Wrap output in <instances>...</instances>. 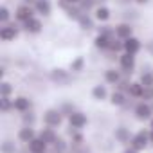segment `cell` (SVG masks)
<instances>
[{
  "label": "cell",
  "instance_id": "obj_1",
  "mask_svg": "<svg viewBox=\"0 0 153 153\" xmlns=\"http://www.w3.org/2000/svg\"><path fill=\"white\" fill-rule=\"evenodd\" d=\"M43 123H45V126L58 128V126L63 123V114H61V110H58V108L47 110V112L43 114Z\"/></svg>",
  "mask_w": 153,
  "mask_h": 153
},
{
  "label": "cell",
  "instance_id": "obj_2",
  "mask_svg": "<svg viewBox=\"0 0 153 153\" xmlns=\"http://www.w3.org/2000/svg\"><path fill=\"white\" fill-rule=\"evenodd\" d=\"M133 114H135V117H137L139 121H148V119L151 121V119H153V108H151V105L146 103V101H140L139 105H135Z\"/></svg>",
  "mask_w": 153,
  "mask_h": 153
},
{
  "label": "cell",
  "instance_id": "obj_3",
  "mask_svg": "<svg viewBox=\"0 0 153 153\" xmlns=\"http://www.w3.org/2000/svg\"><path fill=\"white\" fill-rule=\"evenodd\" d=\"M34 13H36V9H34V6H29V4H24V6H20V7H16V11H15V18L20 22V24H25L27 20H31V18H34Z\"/></svg>",
  "mask_w": 153,
  "mask_h": 153
},
{
  "label": "cell",
  "instance_id": "obj_4",
  "mask_svg": "<svg viewBox=\"0 0 153 153\" xmlns=\"http://www.w3.org/2000/svg\"><path fill=\"white\" fill-rule=\"evenodd\" d=\"M148 144H149V133H148L146 130L137 131V133L131 137V142H130V146H133V148L139 149V151H142Z\"/></svg>",
  "mask_w": 153,
  "mask_h": 153
},
{
  "label": "cell",
  "instance_id": "obj_5",
  "mask_svg": "<svg viewBox=\"0 0 153 153\" xmlns=\"http://www.w3.org/2000/svg\"><path fill=\"white\" fill-rule=\"evenodd\" d=\"M68 124L74 130H81V128H85L88 124V117L85 114H81V112H74V114L68 115Z\"/></svg>",
  "mask_w": 153,
  "mask_h": 153
},
{
  "label": "cell",
  "instance_id": "obj_6",
  "mask_svg": "<svg viewBox=\"0 0 153 153\" xmlns=\"http://www.w3.org/2000/svg\"><path fill=\"white\" fill-rule=\"evenodd\" d=\"M18 33H20L18 25H15V24H6V25L0 27V40L11 42V40H15V38L18 36Z\"/></svg>",
  "mask_w": 153,
  "mask_h": 153
},
{
  "label": "cell",
  "instance_id": "obj_7",
  "mask_svg": "<svg viewBox=\"0 0 153 153\" xmlns=\"http://www.w3.org/2000/svg\"><path fill=\"white\" fill-rule=\"evenodd\" d=\"M119 65H121L124 74H131L133 68H135V54L124 52L123 56H119Z\"/></svg>",
  "mask_w": 153,
  "mask_h": 153
},
{
  "label": "cell",
  "instance_id": "obj_8",
  "mask_svg": "<svg viewBox=\"0 0 153 153\" xmlns=\"http://www.w3.org/2000/svg\"><path fill=\"white\" fill-rule=\"evenodd\" d=\"M13 106H15V110H16V112L25 114V112H29V110H31L33 101H31V99H27V97H24V96H20V97H15V99H13Z\"/></svg>",
  "mask_w": 153,
  "mask_h": 153
},
{
  "label": "cell",
  "instance_id": "obj_9",
  "mask_svg": "<svg viewBox=\"0 0 153 153\" xmlns=\"http://www.w3.org/2000/svg\"><path fill=\"white\" fill-rule=\"evenodd\" d=\"M140 47H142V43H140V40L135 38V36H130V38L124 40V52L137 54V52L140 51Z\"/></svg>",
  "mask_w": 153,
  "mask_h": 153
},
{
  "label": "cell",
  "instance_id": "obj_10",
  "mask_svg": "<svg viewBox=\"0 0 153 153\" xmlns=\"http://www.w3.org/2000/svg\"><path fill=\"white\" fill-rule=\"evenodd\" d=\"M114 137H115V140H119L121 144H128V142H131V137H133V135L130 133V130H128V128L119 126V128H115Z\"/></svg>",
  "mask_w": 153,
  "mask_h": 153
},
{
  "label": "cell",
  "instance_id": "obj_11",
  "mask_svg": "<svg viewBox=\"0 0 153 153\" xmlns=\"http://www.w3.org/2000/svg\"><path fill=\"white\" fill-rule=\"evenodd\" d=\"M47 146H49V144H47L43 139H40V137L33 139V140L27 144V148H29L31 153H45V151H47Z\"/></svg>",
  "mask_w": 153,
  "mask_h": 153
},
{
  "label": "cell",
  "instance_id": "obj_12",
  "mask_svg": "<svg viewBox=\"0 0 153 153\" xmlns=\"http://www.w3.org/2000/svg\"><path fill=\"white\" fill-rule=\"evenodd\" d=\"M24 25V29L27 31V33H31V34H38L42 29H43V24H42V20H38L36 16L34 18H31V20H27L25 24H22Z\"/></svg>",
  "mask_w": 153,
  "mask_h": 153
},
{
  "label": "cell",
  "instance_id": "obj_13",
  "mask_svg": "<svg viewBox=\"0 0 153 153\" xmlns=\"http://www.w3.org/2000/svg\"><path fill=\"white\" fill-rule=\"evenodd\" d=\"M33 139H36V133H34V128H33V126H24V128L18 131V140H20V142L29 144Z\"/></svg>",
  "mask_w": 153,
  "mask_h": 153
},
{
  "label": "cell",
  "instance_id": "obj_14",
  "mask_svg": "<svg viewBox=\"0 0 153 153\" xmlns=\"http://www.w3.org/2000/svg\"><path fill=\"white\" fill-rule=\"evenodd\" d=\"M38 137H40V139H43L47 144H54V142H56V139H58V135H56L54 128H51V126H45V128H42Z\"/></svg>",
  "mask_w": 153,
  "mask_h": 153
},
{
  "label": "cell",
  "instance_id": "obj_15",
  "mask_svg": "<svg viewBox=\"0 0 153 153\" xmlns=\"http://www.w3.org/2000/svg\"><path fill=\"white\" fill-rule=\"evenodd\" d=\"M34 9L38 15L42 16H49L51 11H52V6H51V0H38V2L34 4Z\"/></svg>",
  "mask_w": 153,
  "mask_h": 153
},
{
  "label": "cell",
  "instance_id": "obj_16",
  "mask_svg": "<svg viewBox=\"0 0 153 153\" xmlns=\"http://www.w3.org/2000/svg\"><path fill=\"white\" fill-rule=\"evenodd\" d=\"M115 34H117V38L126 40V38L133 36V29H131L130 24H119V25L115 27Z\"/></svg>",
  "mask_w": 153,
  "mask_h": 153
},
{
  "label": "cell",
  "instance_id": "obj_17",
  "mask_svg": "<svg viewBox=\"0 0 153 153\" xmlns=\"http://www.w3.org/2000/svg\"><path fill=\"white\" fill-rule=\"evenodd\" d=\"M51 79L54 83H67L68 81V72L63 68H54L51 70Z\"/></svg>",
  "mask_w": 153,
  "mask_h": 153
},
{
  "label": "cell",
  "instance_id": "obj_18",
  "mask_svg": "<svg viewBox=\"0 0 153 153\" xmlns=\"http://www.w3.org/2000/svg\"><path fill=\"white\" fill-rule=\"evenodd\" d=\"M110 15H112V11H110L106 6H99V7H96V11H94V18H96L97 22H108V20H110Z\"/></svg>",
  "mask_w": 153,
  "mask_h": 153
},
{
  "label": "cell",
  "instance_id": "obj_19",
  "mask_svg": "<svg viewBox=\"0 0 153 153\" xmlns=\"http://www.w3.org/2000/svg\"><path fill=\"white\" fill-rule=\"evenodd\" d=\"M78 24H79V27H81L83 31H87V33L94 29V18H92L88 13H83V16L78 20Z\"/></svg>",
  "mask_w": 153,
  "mask_h": 153
},
{
  "label": "cell",
  "instance_id": "obj_20",
  "mask_svg": "<svg viewBox=\"0 0 153 153\" xmlns=\"http://www.w3.org/2000/svg\"><path fill=\"white\" fill-rule=\"evenodd\" d=\"M92 97H94L96 101H105V99L108 97L106 87H105V85H96V87L92 88Z\"/></svg>",
  "mask_w": 153,
  "mask_h": 153
},
{
  "label": "cell",
  "instance_id": "obj_21",
  "mask_svg": "<svg viewBox=\"0 0 153 153\" xmlns=\"http://www.w3.org/2000/svg\"><path fill=\"white\" fill-rule=\"evenodd\" d=\"M110 40H112V38H108V36H105V34H97L96 40H94V45H96V49H99V51H108Z\"/></svg>",
  "mask_w": 153,
  "mask_h": 153
},
{
  "label": "cell",
  "instance_id": "obj_22",
  "mask_svg": "<svg viewBox=\"0 0 153 153\" xmlns=\"http://www.w3.org/2000/svg\"><path fill=\"white\" fill-rule=\"evenodd\" d=\"M105 81L110 83V85H117V83L121 81V74H119L115 68H108V70L105 72Z\"/></svg>",
  "mask_w": 153,
  "mask_h": 153
},
{
  "label": "cell",
  "instance_id": "obj_23",
  "mask_svg": "<svg viewBox=\"0 0 153 153\" xmlns=\"http://www.w3.org/2000/svg\"><path fill=\"white\" fill-rule=\"evenodd\" d=\"M65 13H67V16H68L70 20H79L85 11H83L81 7H78V6H72V4H70V6L65 9Z\"/></svg>",
  "mask_w": 153,
  "mask_h": 153
},
{
  "label": "cell",
  "instance_id": "obj_24",
  "mask_svg": "<svg viewBox=\"0 0 153 153\" xmlns=\"http://www.w3.org/2000/svg\"><path fill=\"white\" fill-rule=\"evenodd\" d=\"M142 92H144V85L140 83V81H137V83H131L130 85V88H128V94H130V97H142Z\"/></svg>",
  "mask_w": 153,
  "mask_h": 153
},
{
  "label": "cell",
  "instance_id": "obj_25",
  "mask_svg": "<svg viewBox=\"0 0 153 153\" xmlns=\"http://www.w3.org/2000/svg\"><path fill=\"white\" fill-rule=\"evenodd\" d=\"M110 103H112L114 106H123V105L126 103V94L121 92V90H115V92L110 96Z\"/></svg>",
  "mask_w": 153,
  "mask_h": 153
},
{
  "label": "cell",
  "instance_id": "obj_26",
  "mask_svg": "<svg viewBox=\"0 0 153 153\" xmlns=\"http://www.w3.org/2000/svg\"><path fill=\"white\" fill-rule=\"evenodd\" d=\"M83 68H85V58L83 56H78L70 61V72L78 74V72H83Z\"/></svg>",
  "mask_w": 153,
  "mask_h": 153
},
{
  "label": "cell",
  "instance_id": "obj_27",
  "mask_svg": "<svg viewBox=\"0 0 153 153\" xmlns=\"http://www.w3.org/2000/svg\"><path fill=\"white\" fill-rule=\"evenodd\" d=\"M108 51H112V52H119V51H124V40H121V38H112L110 40V47H108Z\"/></svg>",
  "mask_w": 153,
  "mask_h": 153
},
{
  "label": "cell",
  "instance_id": "obj_28",
  "mask_svg": "<svg viewBox=\"0 0 153 153\" xmlns=\"http://www.w3.org/2000/svg\"><path fill=\"white\" fill-rule=\"evenodd\" d=\"M0 153H16V144L11 140H4L0 146Z\"/></svg>",
  "mask_w": 153,
  "mask_h": 153
},
{
  "label": "cell",
  "instance_id": "obj_29",
  "mask_svg": "<svg viewBox=\"0 0 153 153\" xmlns=\"http://www.w3.org/2000/svg\"><path fill=\"white\" fill-rule=\"evenodd\" d=\"M11 94H13V87H11V83L2 81V85H0V97H9Z\"/></svg>",
  "mask_w": 153,
  "mask_h": 153
},
{
  "label": "cell",
  "instance_id": "obj_30",
  "mask_svg": "<svg viewBox=\"0 0 153 153\" xmlns=\"http://www.w3.org/2000/svg\"><path fill=\"white\" fill-rule=\"evenodd\" d=\"M0 110H2V112L15 110V106H13V99H9V97H0Z\"/></svg>",
  "mask_w": 153,
  "mask_h": 153
},
{
  "label": "cell",
  "instance_id": "obj_31",
  "mask_svg": "<svg viewBox=\"0 0 153 153\" xmlns=\"http://www.w3.org/2000/svg\"><path fill=\"white\" fill-rule=\"evenodd\" d=\"M139 81H140L144 87H153V72H142Z\"/></svg>",
  "mask_w": 153,
  "mask_h": 153
},
{
  "label": "cell",
  "instance_id": "obj_32",
  "mask_svg": "<svg viewBox=\"0 0 153 153\" xmlns=\"http://www.w3.org/2000/svg\"><path fill=\"white\" fill-rule=\"evenodd\" d=\"M99 34H105V36H108V38H115L117 34H115V27H110V25H101L99 29Z\"/></svg>",
  "mask_w": 153,
  "mask_h": 153
},
{
  "label": "cell",
  "instance_id": "obj_33",
  "mask_svg": "<svg viewBox=\"0 0 153 153\" xmlns=\"http://www.w3.org/2000/svg\"><path fill=\"white\" fill-rule=\"evenodd\" d=\"M22 121H24V126H33V124H34V121H36V117H34V114L25 112V114L22 115Z\"/></svg>",
  "mask_w": 153,
  "mask_h": 153
},
{
  "label": "cell",
  "instance_id": "obj_34",
  "mask_svg": "<svg viewBox=\"0 0 153 153\" xmlns=\"http://www.w3.org/2000/svg\"><path fill=\"white\" fill-rule=\"evenodd\" d=\"M142 101H146V103H153V87H144V92H142V97H140Z\"/></svg>",
  "mask_w": 153,
  "mask_h": 153
},
{
  "label": "cell",
  "instance_id": "obj_35",
  "mask_svg": "<svg viewBox=\"0 0 153 153\" xmlns=\"http://www.w3.org/2000/svg\"><path fill=\"white\" fill-rule=\"evenodd\" d=\"M52 146H54V149H56V153H63V151L67 149V142H65L63 139H59V137L56 139V142H54Z\"/></svg>",
  "mask_w": 153,
  "mask_h": 153
},
{
  "label": "cell",
  "instance_id": "obj_36",
  "mask_svg": "<svg viewBox=\"0 0 153 153\" xmlns=\"http://www.w3.org/2000/svg\"><path fill=\"white\" fill-rule=\"evenodd\" d=\"M70 135H72V144L79 146V144L83 142V135H81L78 130H70Z\"/></svg>",
  "mask_w": 153,
  "mask_h": 153
},
{
  "label": "cell",
  "instance_id": "obj_37",
  "mask_svg": "<svg viewBox=\"0 0 153 153\" xmlns=\"http://www.w3.org/2000/svg\"><path fill=\"white\" fill-rule=\"evenodd\" d=\"M9 18H11L9 9H7V7H2V9H0V22H2V24H7Z\"/></svg>",
  "mask_w": 153,
  "mask_h": 153
},
{
  "label": "cell",
  "instance_id": "obj_38",
  "mask_svg": "<svg viewBox=\"0 0 153 153\" xmlns=\"http://www.w3.org/2000/svg\"><path fill=\"white\" fill-rule=\"evenodd\" d=\"M74 112H76V110H74V106H70V105H67V103L61 106V114H67V115H70V114H74Z\"/></svg>",
  "mask_w": 153,
  "mask_h": 153
},
{
  "label": "cell",
  "instance_id": "obj_39",
  "mask_svg": "<svg viewBox=\"0 0 153 153\" xmlns=\"http://www.w3.org/2000/svg\"><path fill=\"white\" fill-rule=\"evenodd\" d=\"M146 51H148V52H149V54H151V56H153V40H151V42H148V43H146Z\"/></svg>",
  "mask_w": 153,
  "mask_h": 153
},
{
  "label": "cell",
  "instance_id": "obj_40",
  "mask_svg": "<svg viewBox=\"0 0 153 153\" xmlns=\"http://www.w3.org/2000/svg\"><path fill=\"white\" fill-rule=\"evenodd\" d=\"M123 153H139V149H135L133 146H128V148H126V149H124Z\"/></svg>",
  "mask_w": 153,
  "mask_h": 153
},
{
  "label": "cell",
  "instance_id": "obj_41",
  "mask_svg": "<svg viewBox=\"0 0 153 153\" xmlns=\"http://www.w3.org/2000/svg\"><path fill=\"white\" fill-rule=\"evenodd\" d=\"M68 4H72V6H79L81 4V0H67Z\"/></svg>",
  "mask_w": 153,
  "mask_h": 153
},
{
  "label": "cell",
  "instance_id": "obj_42",
  "mask_svg": "<svg viewBox=\"0 0 153 153\" xmlns=\"http://www.w3.org/2000/svg\"><path fill=\"white\" fill-rule=\"evenodd\" d=\"M38 0H24V4H29V6H34Z\"/></svg>",
  "mask_w": 153,
  "mask_h": 153
},
{
  "label": "cell",
  "instance_id": "obj_43",
  "mask_svg": "<svg viewBox=\"0 0 153 153\" xmlns=\"http://www.w3.org/2000/svg\"><path fill=\"white\" fill-rule=\"evenodd\" d=\"M135 2H137V4H148L149 0H135Z\"/></svg>",
  "mask_w": 153,
  "mask_h": 153
},
{
  "label": "cell",
  "instance_id": "obj_44",
  "mask_svg": "<svg viewBox=\"0 0 153 153\" xmlns=\"http://www.w3.org/2000/svg\"><path fill=\"white\" fill-rule=\"evenodd\" d=\"M149 142H151V144H153V130H151V131H149Z\"/></svg>",
  "mask_w": 153,
  "mask_h": 153
},
{
  "label": "cell",
  "instance_id": "obj_45",
  "mask_svg": "<svg viewBox=\"0 0 153 153\" xmlns=\"http://www.w3.org/2000/svg\"><path fill=\"white\" fill-rule=\"evenodd\" d=\"M151 130H153V119H151Z\"/></svg>",
  "mask_w": 153,
  "mask_h": 153
},
{
  "label": "cell",
  "instance_id": "obj_46",
  "mask_svg": "<svg viewBox=\"0 0 153 153\" xmlns=\"http://www.w3.org/2000/svg\"><path fill=\"white\" fill-rule=\"evenodd\" d=\"M123 2H131V0H123Z\"/></svg>",
  "mask_w": 153,
  "mask_h": 153
},
{
  "label": "cell",
  "instance_id": "obj_47",
  "mask_svg": "<svg viewBox=\"0 0 153 153\" xmlns=\"http://www.w3.org/2000/svg\"><path fill=\"white\" fill-rule=\"evenodd\" d=\"M151 108H153V103H151Z\"/></svg>",
  "mask_w": 153,
  "mask_h": 153
}]
</instances>
